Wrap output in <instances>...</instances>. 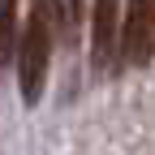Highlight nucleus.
<instances>
[{
    "label": "nucleus",
    "instance_id": "3",
    "mask_svg": "<svg viewBox=\"0 0 155 155\" xmlns=\"http://www.w3.org/2000/svg\"><path fill=\"white\" fill-rule=\"evenodd\" d=\"M121 43V0H95L91 9V65L95 73H116Z\"/></svg>",
    "mask_w": 155,
    "mask_h": 155
},
{
    "label": "nucleus",
    "instance_id": "4",
    "mask_svg": "<svg viewBox=\"0 0 155 155\" xmlns=\"http://www.w3.org/2000/svg\"><path fill=\"white\" fill-rule=\"evenodd\" d=\"M17 0H0V61H9V56H13V26H17Z\"/></svg>",
    "mask_w": 155,
    "mask_h": 155
},
{
    "label": "nucleus",
    "instance_id": "1",
    "mask_svg": "<svg viewBox=\"0 0 155 155\" xmlns=\"http://www.w3.org/2000/svg\"><path fill=\"white\" fill-rule=\"evenodd\" d=\"M52 43H56V35L39 22V17H26V26H22V48H17V82H22V99H26V104H39V95H43Z\"/></svg>",
    "mask_w": 155,
    "mask_h": 155
},
{
    "label": "nucleus",
    "instance_id": "2",
    "mask_svg": "<svg viewBox=\"0 0 155 155\" xmlns=\"http://www.w3.org/2000/svg\"><path fill=\"white\" fill-rule=\"evenodd\" d=\"M155 56V0H129L121 43H116V69H147Z\"/></svg>",
    "mask_w": 155,
    "mask_h": 155
}]
</instances>
